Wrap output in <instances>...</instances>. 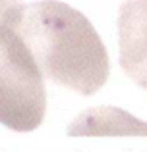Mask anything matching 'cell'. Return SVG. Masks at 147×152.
<instances>
[{
  "mask_svg": "<svg viewBox=\"0 0 147 152\" xmlns=\"http://www.w3.org/2000/svg\"><path fill=\"white\" fill-rule=\"evenodd\" d=\"M23 12L21 0H0V31L18 27L19 15Z\"/></svg>",
  "mask_w": 147,
  "mask_h": 152,
  "instance_id": "obj_5",
  "label": "cell"
},
{
  "mask_svg": "<svg viewBox=\"0 0 147 152\" xmlns=\"http://www.w3.org/2000/svg\"><path fill=\"white\" fill-rule=\"evenodd\" d=\"M16 33L43 77L79 94L97 93L109 79V54L91 21L58 0L23 6Z\"/></svg>",
  "mask_w": 147,
  "mask_h": 152,
  "instance_id": "obj_1",
  "label": "cell"
},
{
  "mask_svg": "<svg viewBox=\"0 0 147 152\" xmlns=\"http://www.w3.org/2000/svg\"><path fill=\"white\" fill-rule=\"evenodd\" d=\"M118 42L124 73L147 89V0H126L120 6Z\"/></svg>",
  "mask_w": 147,
  "mask_h": 152,
  "instance_id": "obj_3",
  "label": "cell"
},
{
  "mask_svg": "<svg viewBox=\"0 0 147 152\" xmlns=\"http://www.w3.org/2000/svg\"><path fill=\"white\" fill-rule=\"evenodd\" d=\"M47 110L45 77L14 29L0 31V123L12 131H33Z\"/></svg>",
  "mask_w": 147,
  "mask_h": 152,
  "instance_id": "obj_2",
  "label": "cell"
},
{
  "mask_svg": "<svg viewBox=\"0 0 147 152\" xmlns=\"http://www.w3.org/2000/svg\"><path fill=\"white\" fill-rule=\"evenodd\" d=\"M70 137H147V121L126 110L97 106L81 112L68 127Z\"/></svg>",
  "mask_w": 147,
  "mask_h": 152,
  "instance_id": "obj_4",
  "label": "cell"
}]
</instances>
